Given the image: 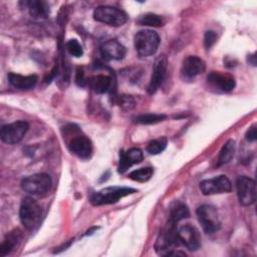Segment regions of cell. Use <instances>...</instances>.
I'll return each mask as SVG.
<instances>
[{"mask_svg": "<svg viewBox=\"0 0 257 257\" xmlns=\"http://www.w3.org/2000/svg\"><path fill=\"white\" fill-rule=\"evenodd\" d=\"M167 147V139L160 138L150 142L147 146V151L151 155H158L161 154Z\"/></svg>", "mask_w": 257, "mask_h": 257, "instance_id": "26", "label": "cell"}, {"mask_svg": "<svg viewBox=\"0 0 257 257\" xmlns=\"http://www.w3.org/2000/svg\"><path fill=\"white\" fill-rule=\"evenodd\" d=\"M209 85L219 92H230L235 88V78L228 73L221 71H212L207 76Z\"/></svg>", "mask_w": 257, "mask_h": 257, "instance_id": "11", "label": "cell"}, {"mask_svg": "<svg viewBox=\"0 0 257 257\" xmlns=\"http://www.w3.org/2000/svg\"><path fill=\"white\" fill-rule=\"evenodd\" d=\"M200 189L202 193L206 196L223 194L232 191V184L226 176L221 175L218 177H214L212 179L202 181L200 183Z\"/></svg>", "mask_w": 257, "mask_h": 257, "instance_id": "10", "label": "cell"}, {"mask_svg": "<svg viewBox=\"0 0 257 257\" xmlns=\"http://www.w3.org/2000/svg\"><path fill=\"white\" fill-rule=\"evenodd\" d=\"M137 190L127 187H107L90 197V203L94 206L108 205L116 203L119 199L136 193Z\"/></svg>", "mask_w": 257, "mask_h": 257, "instance_id": "4", "label": "cell"}, {"mask_svg": "<svg viewBox=\"0 0 257 257\" xmlns=\"http://www.w3.org/2000/svg\"><path fill=\"white\" fill-rule=\"evenodd\" d=\"M153 174H154L153 168L146 167V168H141V169H138V170H135V171L131 172L128 174V178L134 180V181L143 183V182L149 181L153 177Z\"/></svg>", "mask_w": 257, "mask_h": 257, "instance_id": "25", "label": "cell"}, {"mask_svg": "<svg viewBox=\"0 0 257 257\" xmlns=\"http://www.w3.org/2000/svg\"><path fill=\"white\" fill-rule=\"evenodd\" d=\"M235 154V141L229 140L225 143L222 150L220 151L219 159H218V165L222 166L227 163H229Z\"/></svg>", "mask_w": 257, "mask_h": 257, "instance_id": "22", "label": "cell"}, {"mask_svg": "<svg viewBox=\"0 0 257 257\" xmlns=\"http://www.w3.org/2000/svg\"><path fill=\"white\" fill-rule=\"evenodd\" d=\"M88 84L90 88L96 93L107 92L111 85V79L106 75H95L89 78Z\"/></svg>", "mask_w": 257, "mask_h": 257, "instance_id": "20", "label": "cell"}, {"mask_svg": "<svg viewBox=\"0 0 257 257\" xmlns=\"http://www.w3.org/2000/svg\"><path fill=\"white\" fill-rule=\"evenodd\" d=\"M101 55L108 60H119L125 55V47L115 39H109L100 46Z\"/></svg>", "mask_w": 257, "mask_h": 257, "instance_id": "16", "label": "cell"}, {"mask_svg": "<svg viewBox=\"0 0 257 257\" xmlns=\"http://www.w3.org/2000/svg\"><path fill=\"white\" fill-rule=\"evenodd\" d=\"M69 151L81 159H88L92 153V145L88 138L76 135L68 142Z\"/></svg>", "mask_w": 257, "mask_h": 257, "instance_id": "15", "label": "cell"}, {"mask_svg": "<svg viewBox=\"0 0 257 257\" xmlns=\"http://www.w3.org/2000/svg\"><path fill=\"white\" fill-rule=\"evenodd\" d=\"M42 210L39 204L31 197H25L20 205L19 218L22 225L29 231L35 230L41 221Z\"/></svg>", "mask_w": 257, "mask_h": 257, "instance_id": "2", "label": "cell"}, {"mask_svg": "<svg viewBox=\"0 0 257 257\" xmlns=\"http://www.w3.org/2000/svg\"><path fill=\"white\" fill-rule=\"evenodd\" d=\"M166 114L161 113H145L135 117V122L141 124H155L166 119Z\"/></svg>", "mask_w": 257, "mask_h": 257, "instance_id": "24", "label": "cell"}, {"mask_svg": "<svg viewBox=\"0 0 257 257\" xmlns=\"http://www.w3.org/2000/svg\"><path fill=\"white\" fill-rule=\"evenodd\" d=\"M144 159L143 152L138 148H132L126 152L119 153L118 173L123 174L133 165L140 164Z\"/></svg>", "mask_w": 257, "mask_h": 257, "instance_id": "17", "label": "cell"}, {"mask_svg": "<svg viewBox=\"0 0 257 257\" xmlns=\"http://www.w3.org/2000/svg\"><path fill=\"white\" fill-rule=\"evenodd\" d=\"M245 138L248 142H255L257 139V130H256V124L251 125L248 131L246 132Z\"/></svg>", "mask_w": 257, "mask_h": 257, "instance_id": "31", "label": "cell"}, {"mask_svg": "<svg viewBox=\"0 0 257 257\" xmlns=\"http://www.w3.org/2000/svg\"><path fill=\"white\" fill-rule=\"evenodd\" d=\"M52 181L49 175L44 173L33 174L24 178L21 182L22 189L32 195L42 196L49 192Z\"/></svg>", "mask_w": 257, "mask_h": 257, "instance_id": "6", "label": "cell"}, {"mask_svg": "<svg viewBox=\"0 0 257 257\" xmlns=\"http://www.w3.org/2000/svg\"><path fill=\"white\" fill-rule=\"evenodd\" d=\"M179 238L180 242L191 251H196L201 247L200 233L191 224H186L179 229Z\"/></svg>", "mask_w": 257, "mask_h": 257, "instance_id": "14", "label": "cell"}, {"mask_svg": "<svg viewBox=\"0 0 257 257\" xmlns=\"http://www.w3.org/2000/svg\"><path fill=\"white\" fill-rule=\"evenodd\" d=\"M138 23L140 25L152 26V27H161L165 24V19L163 16L155 13H147L139 17Z\"/></svg>", "mask_w": 257, "mask_h": 257, "instance_id": "23", "label": "cell"}, {"mask_svg": "<svg viewBox=\"0 0 257 257\" xmlns=\"http://www.w3.org/2000/svg\"><path fill=\"white\" fill-rule=\"evenodd\" d=\"M249 58H251V60H249V62H250L253 66H255V65H256V56H255V53L252 54V55H249Z\"/></svg>", "mask_w": 257, "mask_h": 257, "instance_id": "33", "label": "cell"}, {"mask_svg": "<svg viewBox=\"0 0 257 257\" xmlns=\"http://www.w3.org/2000/svg\"><path fill=\"white\" fill-rule=\"evenodd\" d=\"M206 68L205 61L195 55H190L183 60L181 67V75L185 80H192L197 75L204 72Z\"/></svg>", "mask_w": 257, "mask_h": 257, "instance_id": "12", "label": "cell"}, {"mask_svg": "<svg viewBox=\"0 0 257 257\" xmlns=\"http://www.w3.org/2000/svg\"><path fill=\"white\" fill-rule=\"evenodd\" d=\"M218 36L217 33L213 30H209L206 31L205 35H204V46L206 49H210L217 41Z\"/></svg>", "mask_w": 257, "mask_h": 257, "instance_id": "29", "label": "cell"}, {"mask_svg": "<svg viewBox=\"0 0 257 257\" xmlns=\"http://www.w3.org/2000/svg\"><path fill=\"white\" fill-rule=\"evenodd\" d=\"M135 99L131 95H121L119 97V105L124 110H131L135 107Z\"/></svg>", "mask_w": 257, "mask_h": 257, "instance_id": "30", "label": "cell"}, {"mask_svg": "<svg viewBox=\"0 0 257 257\" xmlns=\"http://www.w3.org/2000/svg\"><path fill=\"white\" fill-rule=\"evenodd\" d=\"M94 20L112 27L123 25L127 21L126 13L113 6H98L93 11Z\"/></svg>", "mask_w": 257, "mask_h": 257, "instance_id": "5", "label": "cell"}, {"mask_svg": "<svg viewBox=\"0 0 257 257\" xmlns=\"http://www.w3.org/2000/svg\"><path fill=\"white\" fill-rule=\"evenodd\" d=\"M16 240L17 237L16 235H10V237H8V239L4 240L0 246V256H5L7 254H9L12 249L14 248L15 244H16Z\"/></svg>", "mask_w": 257, "mask_h": 257, "instance_id": "28", "label": "cell"}, {"mask_svg": "<svg viewBox=\"0 0 257 257\" xmlns=\"http://www.w3.org/2000/svg\"><path fill=\"white\" fill-rule=\"evenodd\" d=\"M190 217V211L186 204L181 201H175L170 207V220L180 222L183 219Z\"/></svg>", "mask_w": 257, "mask_h": 257, "instance_id": "21", "label": "cell"}, {"mask_svg": "<svg viewBox=\"0 0 257 257\" xmlns=\"http://www.w3.org/2000/svg\"><path fill=\"white\" fill-rule=\"evenodd\" d=\"M66 49L68 53L74 57H80L83 54V49L76 39L68 40L66 43Z\"/></svg>", "mask_w": 257, "mask_h": 257, "instance_id": "27", "label": "cell"}, {"mask_svg": "<svg viewBox=\"0 0 257 257\" xmlns=\"http://www.w3.org/2000/svg\"><path fill=\"white\" fill-rule=\"evenodd\" d=\"M29 128V124L25 120H17L2 126L0 137L2 142L8 145H14L19 143L26 135Z\"/></svg>", "mask_w": 257, "mask_h": 257, "instance_id": "8", "label": "cell"}, {"mask_svg": "<svg viewBox=\"0 0 257 257\" xmlns=\"http://www.w3.org/2000/svg\"><path fill=\"white\" fill-rule=\"evenodd\" d=\"M199 223L207 234L217 232L221 227L218 211L211 205H202L196 211Z\"/></svg>", "mask_w": 257, "mask_h": 257, "instance_id": "7", "label": "cell"}, {"mask_svg": "<svg viewBox=\"0 0 257 257\" xmlns=\"http://www.w3.org/2000/svg\"><path fill=\"white\" fill-rule=\"evenodd\" d=\"M75 82L78 86H84L87 83V80L84 77V72L82 71L81 68H78L76 70V75H75Z\"/></svg>", "mask_w": 257, "mask_h": 257, "instance_id": "32", "label": "cell"}, {"mask_svg": "<svg viewBox=\"0 0 257 257\" xmlns=\"http://www.w3.org/2000/svg\"><path fill=\"white\" fill-rule=\"evenodd\" d=\"M134 44L140 56L148 57L157 52L160 44V36L151 29L141 30L135 35Z\"/></svg>", "mask_w": 257, "mask_h": 257, "instance_id": "3", "label": "cell"}, {"mask_svg": "<svg viewBox=\"0 0 257 257\" xmlns=\"http://www.w3.org/2000/svg\"><path fill=\"white\" fill-rule=\"evenodd\" d=\"M167 65H168V59L166 55H160L156 58L154 62V68H153V74L151 77V81L148 87L149 93L153 94L157 91V89L162 85L167 71Z\"/></svg>", "mask_w": 257, "mask_h": 257, "instance_id": "13", "label": "cell"}, {"mask_svg": "<svg viewBox=\"0 0 257 257\" xmlns=\"http://www.w3.org/2000/svg\"><path fill=\"white\" fill-rule=\"evenodd\" d=\"M23 4L35 18H46L49 15V6L44 1H24Z\"/></svg>", "mask_w": 257, "mask_h": 257, "instance_id": "19", "label": "cell"}, {"mask_svg": "<svg viewBox=\"0 0 257 257\" xmlns=\"http://www.w3.org/2000/svg\"><path fill=\"white\" fill-rule=\"evenodd\" d=\"M237 196L239 202L243 206H250L256 200V184L255 181L246 176L238 177L236 181Z\"/></svg>", "mask_w": 257, "mask_h": 257, "instance_id": "9", "label": "cell"}, {"mask_svg": "<svg viewBox=\"0 0 257 257\" xmlns=\"http://www.w3.org/2000/svg\"><path fill=\"white\" fill-rule=\"evenodd\" d=\"M37 76L36 75H21L17 73H9L8 74V81L9 83L17 88L22 90H27L33 88L37 83Z\"/></svg>", "mask_w": 257, "mask_h": 257, "instance_id": "18", "label": "cell"}, {"mask_svg": "<svg viewBox=\"0 0 257 257\" xmlns=\"http://www.w3.org/2000/svg\"><path fill=\"white\" fill-rule=\"evenodd\" d=\"M180 243L181 242L179 238V229L177 226V222L169 219L166 227L163 229L157 239L155 245L156 251L160 255H176V252H174V250L175 247H177Z\"/></svg>", "mask_w": 257, "mask_h": 257, "instance_id": "1", "label": "cell"}]
</instances>
